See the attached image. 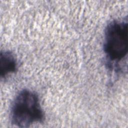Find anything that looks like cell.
<instances>
[{"label": "cell", "mask_w": 128, "mask_h": 128, "mask_svg": "<svg viewBox=\"0 0 128 128\" xmlns=\"http://www.w3.org/2000/svg\"><path fill=\"white\" fill-rule=\"evenodd\" d=\"M44 112L37 94L29 90H22L14 100L10 110L12 124L20 128L28 127L44 120Z\"/></svg>", "instance_id": "cell-1"}, {"label": "cell", "mask_w": 128, "mask_h": 128, "mask_svg": "<svg viewBox=\"0 0 128 128\" xmlns=\"http://www.w3.org/2000/svg\"><path fill=\"white\" fill-rule=\"evenodd\" d=\"M104 49L110 68L116 66L128 54V22L114 20L107 26L104 32Z\"/></svg>", "instance_id": "cell-2"}, {"label": "cell", "mask_w": 128, "mask_h": 128, "mask_svg": "<svg viewBox=\"0 0 128 128\" xmlns=\"http://www.w3.org/2000/svg\"><path fill=\"white\" fill-rule=\"evenodd\" d=\"M17 68L16 60L13 54L8 51L0 52V77L6 78L8 75L14 72Z\"/></svg>", "instance_id": "cell-3"}]
</instances>
